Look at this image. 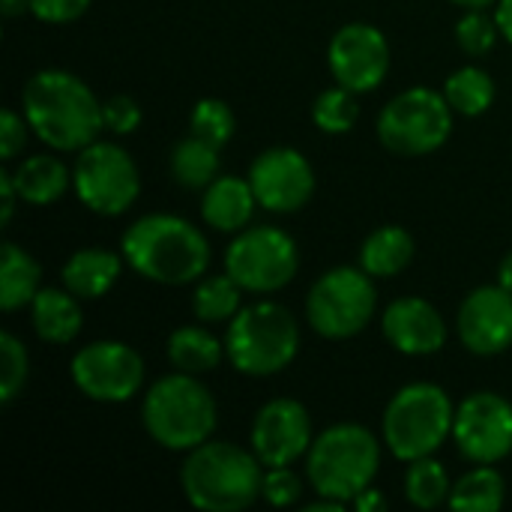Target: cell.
<instances>
[{"mask_svg":"<svg viewBox=\"0 0 512 512\" xmlns=\"http://www.w3.org/2000/svg\"><path fill=\"white\" fill-rule=\"evenodd\" d=\"M24 9H30V0H3V15H6V18L21 15Z\"/></svg>","mask_w":512,"mask_h":512,"instance_id":"7bdbcfd3","label":"cell"},{"mask_svg":"<svg viewBox=\"0 0 512 512\" xmlns=\"http://www.w3.org/2000/svg\"><path fill=\"white\" fill-rule=\"evenodd\" d=\"M300 345L291 312L279 303H255L231 318L225 351L243 375H276L282 372Z\"/></svg>","mask_w":512,"mask_h":512,"instance_id":"52a82bcc","label":"cell"},{"mask_svg":"<svg viewBox=\"0 0 512 512\" xmlns=\"http://www.w3.org/2000/svg\"><path fill=\"white\" fill-rule=\"evenodd\" d=\"M249 186L264 210L294 213L312 198L315 174L303 153L291 147H273L252 162Z\"/></svg>","mask_w":512,"mask_h":512,"instance_id":"5bb4252c","label":"cell"},{"mask_svg":"<svg viewBox=\"0 0 512 512\" xmlns=\"http://www.w3.org/2000/svg\"><path fill=\"white\" fill-rule=\"evenodd\" d=\"M384 336L402 354H435L447 342V324L438 309L420 297H402L384 312Z\"/></svg>","mask_w":512,"mask_h":512,"instance_id":"ac0fdd59","label":"cell"},{"mask_svg":"<svg viewBox=\"0 0 512 512\" xmlns=\"http://www.w3.org/2000/svg\"><path fill=\"white\" fill-rule=\"evenodd\" d=\"M39 264L18 249L15 243H3V258H0V309L15 312L24 303H33L39 294Z\"/></svg>","mask_w":512,"mask_h":512,"instance_id":"603a6c76","label":"cell"},{"mask_svg":"<svg viewBox=\"0 0 512 512\" xmlns=\"http://www.w3.org/2000/svg\"><path fill=\"white\" fill-rule=\"evenodd\" d=\"M330 72L354 93L375 90L390 69V48L378 27L348 24L330 42Z\"/></svg>","mask_w":512,"mask_h":512,"instance_id":"9a60e30c","label":"cell"},{"mask_svg":"<svg viewBox=\"0 0 512 512\" xmlns=\"http://www.w3.org/2000/svg\"><path fill=\"white\" fill-rule=\"evenodd\" d=\"M192 132L216 147H225L234 135V114L219 99H201L192 111Z\"/></svg>","mask_w":512,"mask_h":512,"instance_id":"1f68e13d","label":"cell"},{"mask_svg":"<svg viewBox=\"0 0 512 512\" xmlns=\"http://www.w3.org/2000/svg\"><path fill=\"white\" fill-rule=\"evenodd\" d=\"M0 402L9 405L27 381V351L12 333H0Z\"/></svg>","mask_w":512,"mask_h":512,"instance_id":"d6a6232c","label":"cell"},{"mask_svg":"<svg viewBox=\"0 0 512 512\" xmlns=\"http://www.w3.org/2000/svg\"><path fill=\"white\" fill-rule=\"evenodd\" d=\"M72 183L81 204L102 216H117L129 210L141 189L138 168L129 153L108 141H93L78 153Z\"/></svg>","mask_w":512,"mask_h":512,"instance_id":"30bf717a","label":"cell"},{"mask_svg":"<svg viewBox=\"0 0 512 512\" xmlns=\"http://www.w3.org/2000/svg\"><path fill=\"white\" fill-rule=\"evenodd\" d=\"M444 96L453 111H459L465 117H477L495 102V84H492L489 72H483L477 66H465L447 78Z\"/></svg>","mask_w":512,"mask_h":512,"instance_id":"83f0119b","label":"cell"},{"mask_svg":"<svg viewBox=\"0 0 512 512\" xmlns=\"http://www.w3.org/2000/svg\"><path fill=\"white\" fill-rule=\"evenodd\" d=\"M72 378L87 399L126 402L144 384V360L123 342H93L75 354Z\"/></svg>","mask_w":512,"mask_h":512,"instance_id":"7c38bea8","label":"cell"},{"mask_svg":"<svg viewBox=\"0 0 512 512\" xmlns=\"http://www.w3.org/2000/svg\"><path fill=\"white\" fill-rule=\"evenodd\" d=\"M255 453L234 444H201L183 465V492L192 507L204 512H240L255 504L264 489V471Z\"/></svg>","mask_w":512,"mask_h":512,"instance_id":"3957f363","label":"cell"},{"mask_svg":"<svg viewBox=\"0 0 512 512\" xmlns=\"http://www.w3.org/2000/svg\"><path fill=\"white\" fill-rule=\"evenodd\" d=\"M456 411L435 384H408L393 396L384 414V441L402 462L432 456L453 432Z\"/></svg>","mask_w":512,"mask_h":512,"instance_id":"8992f818","label":"cell"},{"mask_svg":"<svg viewBox=\"0 0 512 512\" xmlns=\"http://www.w3.org/2000/svg\"><path fill=\"white\" fill-rule=\"evenodd\" d=\"M381 465V447L372 432L360 426H333L309 447L306 471L321 498L333 501H354L363 495Z\"/></svg>","mask_w":512,"mask_h":512,"instance_id":"5b68a950","label":"cell"},{"mask_svg":"<svg viewBox=\"0 0 512 512\" xmlns=\"http://www.w3.org/2000/svg\"><path fill=\"white\" fill-rule=\"evenodd\" d=\"M90 0H30V12L48 24H66L84 15Z\"/></svg>","mask_w":512,"mask_h":512,"instance_id":"8d00e7d4","label":"cell"},{"mask_svg":"<svg viewBox=\"0 0 512 512\" xmlns=\"http://www.w3.org/2000/svg\"><path fill=\"white\" fill-rule=\"evenodd\" d=\"M300 480H297V474L288 468V465H282V468H270L267 474H264V489H261V495L273 504V507H291L297 498H300Z\"/></svg>","mask_w":512,"mask_h":512,"instance_id":"e575fe53","label":"cell"},{"mask_svg":"<svg viewBox=\"0 0 512 512\" xmlns=\"http://www.w3.org/2000/svg\"><path fill=\"white\" fill-rule=\"evenodd\" d=\"M495 21L501 27V33L512 42V0H501L498 9H495Z\"/></svg>","mask_w":512,"mask_h":512,"instance_id":"60d3db41","label":"cell"},{"mask_svg":"<svg viewBox=\"0 0 512 512\" xmlns=\"http://www.w3.org/2000/svg\"><path fill=\"white\" fill-rule=\"evenodd\" d=\"M453 129V108L447 96L414 87L387 102L378 117V138L399 156H426L438 150Z\"/></svg>","mask_w":512,"mask_h":512,"instance_id":"ba28073f","label":"cell"},{"mask_svg":"<svg viewBox=\"0 0 512 512\" xmlns=\"http://www.w3.org/2000/svg\"><path fill=\"white\" fill-rule=\"evenodd\" d=\"M123 258L129 267L162 285H186L210 264L204 234L180 216L153 213L129 225L123 234Z\"/></svg>","mask_w":512,"mask_h":512,"instance_id":"7a4b0ae2","label":"cell"},{"mask_svg":"<svg viewBox=\"0 0 512 512\" xmlns=\"http://www.w3.org/2000/svg\"><path fill=\"white\" fill-rule=\"evenodd\" d=\"M21 99L27 126L54 150H84L105 126L93 90L63 69L36 72Z\"/></svg>","mask_w":512,"mask_h":512,"instance_id":"6da1fadb","label":"cell"},{"mask_svg":"<svg viewBox=\"0 0 512 512\" xmlns=\"http://www.w3.org/2000/svg\"><path fill=\"white\" fill-rule=\"evenodd\" d=\"M12 180H15V189H18L21 201L36 204V207L54 204L69 189V171L54 156H30V159H24L15 168Z\"/></svg>","mask_w":512,"mask_h":512,"instance_id":"7402d4cb","label":"cell"},{"mask_svg":"<svg viewBox=\"0 0 512 512\" xmlns=\"http://www.w3.org/2000/svg\"><path fill=\"white\" fill-rule=\"evenodd\" d=\"M312 117H315L318 129H324V132H333V135L348 132L360 117V105L354 99V90H348L342 84L333 90H324L312 108Z\"/></svg>","mask_w":512,"mask_h":512,"instance_id":"4dcf8cb0","label":"cell"},{"mask_svg":"<svg viewBox=\"0 0 512 512\" xmlns=\"http://www.w3.org/2000/svg\"><path fill=\"white\" fill-rule=\"evenodd\" d=\"M312 447V423L300 402L273 399L264 405L252 426V450L267 468L297 462Z\"/></svg>","mask_w":512,"mask_h":512,"instance_id":"2e32d148","label":"cell"},{"mask_svg":"<svg viewBox=\"0 0 512 512\" xmlns=\"http://www.w3.org/2000/svg\"><path fill=\"white\" fill-rule=\"evenodd\" d=\"M225 270L243 291H279L297 273V246L279 228L243 231L225 252Z\"/></svg>","mask_w":512,"mask_h":512,"instance_id":"8fae6325","label":"cell"},{"mask_svg":"<svg viewBox=\"0 0 512 512\" xmlns=\"http://www.w3.org/2000/svg\"><path fill=\"white\" fill-rule=\"evenodd\" d=\"M168 360L174 363L177 372L186 375H204L213 372L222 360V345L216 342L213 333L201 327H180L168 339Z\"/></svg>","mask_w":512,"mask_h":512,"instance_id":"d4e9b609","label":"cell"},{"mask_svg":"<svg viewBox=\"0 0 512 512\" xmlns=\"http://www.w3.org/2000/svg\"><path fill=\"white\" fill-rule=\"evenodd\" d=\"M255 192L249 186V180H240V177H222V180H213L207 186V195L201 201V213H204V222L219 228V231H240L252 213H255Z\"/></svg>","mask_w":512,"mask_h":512,"instance_id":"d6986e66","label":"cell"},{"mask_svg":"<svg viewBox=\"0 0 512 512\" xmlns=\"http://www.w3.org/2000/svg\"><path fill=\"white\" fill-rule=\"evenodd\" d=\"M219 150L222 147L210 144L207 138H201L195 132L189 138H183L171 153V171H174L177 183L186 189L210 186L219 171Z\"/></svg>","mask_w":512,"mask_h":512,"instance_id":"484cf974","label":"cell"},{"mask_svg":"<svg viewBox=\"0 0 512 512\" xmlns=\"http://www.w3.org/2000/svg\"><path fill=\"white\" fill-rule=\"evenodd\" d=\"M144 426L165 450H195L216 429V402L195 375L177 372L156 381L144 399Z\"/></svg>","mask_w":512,"mask_h":512,"instance_id":"277c9868","label":"cell"},{"mask_svg":"<svg viewBox=\"0 0 512 512\" xmlns=\"http://www.w3.org/2000/svg\"><path fill=\"white\" fill-rule=\"evenodd\" d=\"M414 255V240L408 231L387 225L369 234V240L360 249V264L369 276H396L408 267Z\"/></svg>","mask_w":512,"mask_h":512,"instance_id":"cb8c5ba5","label":"cell"},{"mask_svg":"<svg viewBox=\"0 0 512 512\" xmlns=\"http://www.w3.org/2000/svg\"><path fill=\"white\" fill-rule=\"evenodd\" d=\"M459 453L474 465H495L512 453V405L498 393L468 396L453 423Z\"/></svg>","mask_w":512,"mask_h":512,"instance_id":"4fadbf2b","label":"cell"},{"mask_svg":"<svg viewBox=\"0 0 512 512\" xmlns=\"http://www.w3.org/2000/svg\"><path fill=\"white\" fill-rule=\"evenodd\" d=\"M24 141H27V129H24V120L12 111V108H6L3 111V123H0V156L3 159H12L21 147H24Z\"/></svg>","mask_w":512,"mask_h":512,"instance_id":"74e56055","label":"cell"},{"mask_svg":"<svg viewBox=\"0 0 512 512\" xmlns=\"http://www.w3.org/2000/svg\"><path fill=\"white\" fill-rule=\"evenodd\" d=\"M378 297L369 273L354 267H336L324 273L306 303L309 324L327 339L357 336L375 315Z\"/></svg>","mask_w":512,"mask_h":512,"instance_id":"9c48e42d","label":"cell"},{"mask_svg":"<svg viewBox=\"0 0 512 512\" xmlns=\"http://www.w3.org/2000/svg\"><path fill=\"white\" fill-rule=\"evenodd\" d=\"M0 195H3V216H0V222L9 225V219H12V213H15V198H21L9 171L0 174Z\"/></svg>","mask_w":512,"mask_h":512,"instance_id":"f35d334b","label":"cell"},{"mask_svg":"<svg viewBox=\"0 0 512 512\" xmlns=\"http://www.w3.org/2000/svg\"><path fill=\"white\" fill-rule=\"evenodd\" d=\"M408 474H405V495L414 507L420 510H432L438 504H444L450 498V477L444 471L441 462H435L432 456L426 459H414L408 462Z\"/></svg>","mask_w":512,"mask_h":512,"instance_id":"f1b7e54d","label":"cell"},{"mask_svg":"<svg viewBox=\"0 0 512 512\" xmlns=\"http://www.w3.org/2000/svg\"><path fill=\"white\" fill-rule=\"evenodd\" d=\"M459 336L471 354L492 357L512 345V291L486 285L465 297L459 309Z\"/></svg>","mask_w":512,"mask_h":512,"instance_id":"e0dca14e","label":"cell"},{"mask_svg":"<svg viewBox=\"0 0 512 512\" xmlns=\"http://www.w3.org/2000/svg\"><path fill=\"white\" fill-rule=\"evenodd\" d=\"M453 3H459V6H465V9H483V6H489V3H495V0H453Z\"/></svg>","mask_w":512,"mask_h":512,"instance_id":"ee69618b","label":"cell"},{"mask_svg":"<svg viewBox=\"0 0 512 512\" xmlns=\"http://www.w3.org/2000/svg\"><path fill=\"white\" fill-rule=\"evenodd\" d=\"M504 504V477L483 465L465 474L450 492V507L462 512H495Z\"/></svg>","mask_w":512,"mask_h":512,"instance_id":"4316f807","label":"cell"},{"mask_svg":"<svg viewBox=\"0 0 512 512\" xmlns=\"http://www.w3.org/2000/svg\"><path fill=\"white\" fill-rule=\"evenodd\" d=\"M102 120H105V126H108L111 132L129 135V132H135L138 123H141V108H138L135 99H129V96H114V99H108V102L102 105Z\"/></svg>","mask_w":512,"mask_h":512,"instance_id":"d590c367","label":"cell"},{"mask_svg":"<svg viewBox=\"0 0 512 512\" xmlns=\"http://www.w3.org/2000/svg\"><path fill=\"white\" fill-rule=\"evenodd\" d=\"M354 507H357L360 512H375V510H384V507H387V501H384V495H381V492H375V489L369 486L363 495H357V498H354Z\"/></svg>","mask_w":512,"mask_h":512,"instance_id":"ab89813d","label":"cell"},{"mask_svg":"<svg viewBox=\"0 0 512 512\" xmlns=\"http://www.w3.org/2000/svg\"><path fill=\"white\" fill-rule=\"evenodd\" d=\"M33 327L42 342L51 345H66L78 336L81 330V309L75 303V294L57 291V288H42L33 297Z\"/></svg>","mask_w":512,"mask_h":512,"instance_id":"44dd1931","label":"cell"},{"mask_svg":"<svg viewBox=\"0 0 512 512\" xmlns=\"http://www.w3.org/2000/svg\"><path fill=\"white\" fill-rule=\"evenodd\" d=\"M498 285H504L507 291H512V252L501 261V270H498Z\"/></svg>","mask_w":512,"mask_h":512,"instance_id":"b9f144b4","label":"cell"},{"mask_svg":"<svg viewBox=\"0 0 512 512\" xmlns=\"http://www.w3.org/2000/svg\"><path fill=\"white\" fill-rule=\"evenodd\" d=\"M240 285L234 276H210L198 285L195 291V315L207 324L216 321H231L240 312Z\"/></svg>","mask_w":512,"mask_h":512,"instance_id":"f546056e","label":"cell"},{"mask_svg":"<svg viewBox=\"0 0 512 512\" xmlns=\"http://www.w3.org/2000/svg\"><path fill=\"white\" fill-rule=\"evenodd\" d=\"M120 276V258L108 249H81L63 267V285L84 300H96L111 291Z\"/></svg>","mask_w":512,"mask_h":512,"instance_id":"ffe728a7","label":"cell"},{"mask_svg":"<svg viewBox=\"0 0 512 512\" xmlns=\"http://www.w3.org/2000/svg\"><path fill=\"white\" fill-rule=\"evenodd\" d=\"M498 30H501L498 21L486 18L480 9H471V12L456 24V39H459V45H462L468 54L480 57V54L492 51V45H495V39H498Z\"/></svg>","mask_w":512,"mask_h":512,"instance_id":"836d02e7","label":"cell"}]
</instances>
